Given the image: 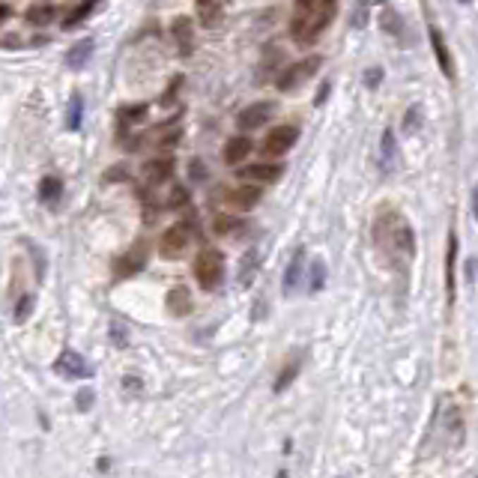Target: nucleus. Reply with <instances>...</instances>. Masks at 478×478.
<instances>
[{
    "label": "nucleus",
    "instance_id": "obj_1",
    "mask_svg": "<svg viewBox=\"0 0 478 478\" xmlns=\"http://www.w3.org/2000/svg\"><path fill=\"white\" fill-rule=\"evenodd\" d=\"M374 239H376V245L380 248L395 251V255H400V257L416 255V233H412V228L400 219V212H395V209H386V212L376 216Z\"/></svg>",
    "mask_w": 478,
    "mask_h": 478
},
{
    "label": "nucleus",
    "instance_id": "obj_2",
    "mask_svg": "<svg viewBox=\"0 0 478 478\" xmlns=\"http://www.w3.org/2000/svg\"><path fill=\"white\" fill-rule=\"evenodd\" d=\"M195 278L200 284V290L212 293L224 278V255L219 248H204L195 260Z\"/></svg>",
    "mask_w": 478,
    "mask_h": 478
},
{
    "label": "nucleus",
    "instance_id": "obj_3",
    "mask_svg": "<svg viewBox=\"0 0 478 478\" xmlns=\"http://www.w3.org/2000/svg\"><path fill=\"white\" fill-rule=\"evenodd\" d=\"M338 12V0H317V4L311 6L308 18H305V27H302V36H299V45H314L326 33V27L332 24Z\"/></svg>",
    "mask_w": 478,
    "mask_h": 478
},
{
    "label": "nucleus",
    "instance_id": "obj_4",
    "mask_svg": "<svg viewBox=\"0 0 478 478\" xmlns=\"http://www.w3.org/2000/svg\"><path fill=\"white\" fill-rule=\"evenodd\" d=\"M192 233H195V221H173L171 228L161 233V243H159V255L165 257V260H177L185 255V248L188 243H192Z\"/></svg>",
    "mask_w": 478,
    "mask_h": 478
},
{
    "label": "nucleus",
    "instance_id": "obj_5",
    "mask_svg": "<svg viewBox=\"0 0 478 478\" xmlns=\"http://www.w3.org/2000/svg\"><path fill=\"white\" fill-rule=\"evenodd\" d=\"M320 66H323V57H317V54H314V57H305V60L293 63L290 69H284V72H281V78L275 81V84H278V90H281V93H290V90H296V87L305 84V81H308L311 75L317 72Z\"/></svg>",
    "mask_w": 478,
    "mask_h": 478
},
{
    "label": "nucleus",
    "instance_id": "obj_6",
    "mask_svg": "<svg viewBox=\"0 0 478 478\" xmlns=\"http://www.w3.org/2000/svg\"><path fill=\"white\" fill-rule=\"evenodd\" d=\"M296 141H299V125H275V129H269L266 137H263V156L278 159Z\"/></svg>",
    "mask_w": 478,
    "mask_h": 478
},
{
    "label": "nucleus",
    "instance_id": "obj_7",
    "mask_svg": "<svg viewBox=\"0 0 478 478\" xmlns=\"http://www.w3.org/2000/svg\"><path fill=\"white\" fill-rule=\"evenodd\" d=\"M54 371L60 376H66V380H90L93 376V368L87 364V359L81 353H75V350H63L54 362Z\"/></svg>",
    "mask_w": 478,
    "mask_h": 478
},
{
    "label": "nucleus",
    "instance_id": "obj_8",
    "mask_svg": "<svg viewBox=\"0 0 478 478\" xmlns=\"http://www.w3.org/2000/svg\"><path fill=\"white\" fill-rule=\"evenodd\" d=\"M147 257H149V248H147L144 239H137V243L117 260V275L120 278H132V275H137L147 266Z\"/></svg>",
    "mask_w": 478,
    "mask_h": 478
},
{
    "label": "nucleus",
    "instance_id": "obj_9",
    "mask_svg": "<svg viewBox=\"0 0 478 478\" xmlns=\"http://www.w3.org/2000/svg\"><path fill=\"white\" fill-rule=\"evenodd\" d=\"M431 45H434V54H436V63H439V69H443L446 78H455V63H451V51H448V45H446V36L443 30L436 27V24H431Z\"/></svg>",
    "mask_w": 478,
    "mask_h": 478
},
{
    "label": "nucleus",
    "instance_id": "obj_10",
    "mask_svg": "<svg viewBox=\"0 0 478 478\" xmlns=\"http://www.w3.org/2000/svg\"><path fill=\"white\" fill-rule=\"evenodd\" d=\"M272 114H275L272 102H255V105H248L243 114H239V125H243V129H257V125H263Z\"/></svg>",
    "mask_w": 478,
    "mask_h": 478
},
{
    "label": "nucleus",
    "instance_id": "obj_11",
    "mask_svg": "<svg viewBox=\"0 0 478 478\" xmlns=\"http://www.w3.org/2000/svg\"><path fill=\"white\" fill-rule=\"evenodd\" d=\"M302 269H305V248H296L290 263H287V272H284V293L290 296L299 290V281H302Z\"/></svg>",
    "mask_w": 478,
    "mask_h": 478
},
{
    "label": "nucleus",
    "instance_id": "obj_12",
    "mask_svg": "<svg viewBox=\"0 0 478 478\" xmlns=\"http://www.w3.org/2000/svg\"><path fill=\"white\" fill-rule=\"evenodd\" d=\"M284 173V165H248L239 171V177L243 180H251V183H278Z\"/></svg>",
    "mask_w": 478,
    "mask_h": 478
},
{
    "label": "nucleus",
    "instance_id": "obj_13",
    "mask_svg": "<svg viewBox=\"0 0 478 478\" xmlns=\"http://www.w3.org/2000/svg\"><path fill=\"white\" fill-rule=\"evenodd\" d=\"M228 200H231V207L248 212V209H255L260 204V188L257 185H239L228 195Z\"/></svg>",
    "mask_w": 478,
    "mask_h": 478
},
{
    "label": "nucleus",
    "instance_id": "obj_14",
    "mask_svg": "<svg viewBox=\"0 0 478 478\" xmlns=\"http://www.w3.org/2000/svg\"><path fill=\"white\" fill-rule=\"evenodd\" d=\"M173 177V159H153V161H147L144 165V180L147 183H168Z\"/></svg>",
    "mask_w": 478,
    "mask_h": 478
},
{
    "label": "nucleus",
    "instance_id": "obj_15",
    "mask_svg": "<svg viewBox=\"0 0 478 478\" xmlns=\"http://www.w3.org/2000/svg\"><path fill=\"white\" fill-rule=\"evenodd\" d=\"M165 302H168V311L173 314V317H185V314H192V293H188L183 284L171 287Z\"/></svg>",
    "mask_w": 478,
    "mask_h": 478
},
{
    "label": "nucleus",
    "instance_id": "obj_16",
    "mask_svg": "<svg viewBox=\"0 0 478 478\" xmlns=\"http://www.w3.org/2000/svg\"><path fill=\"white\" fill-rule=\"evenodd\" d=\"M171 33H173V39L180 42V51L183 54H192L195 51V39H192V33H195V27H192V21H188L185 16L183 18H177L173 21V27H171Z\"/></svg>",
    "mask_w": 478,
    "mask_h": 478
},
{
    "label": "nucleus",
    "instance_id": "obj_17",
    "mask_svg": "<svg viewBox=\"0 0 478 478\" xmlns=\"http://www.w3.org/2000/svg\"><path fill=\"white\" fill-rule=\"evenodd\" d=\"M257 263H260V251L257 248H248L243 260H239V284L248 287L251 281H255V275H257Z\"/></svg>",
    "mask_w": 478,
    "mask_h": 478
},
{
    "label": "nucleus",
    "instance_id": "obj_18",
    "mask_svg": "<svg viewBox=\"0 0 478 478\" xmlns=\"http://www.w3.org/2000/svg\"><path fill=\"white\" fill-rule=\"evenodd\" d=\"M248 153H251L248 137H231L228 147H224V161H228V165H243V159Z\"/></svg>",
    "mask_w": 478,
    "mask_h": 478
},
{
    "label": "nucleus",
    "instance_id": "obj_19",
    "mask_svg": "<svg viewBox=\"0 0 478 478\" xmlns=\"http://www.w3.org/2000/svg\"><path fill=\"white\" fill-rule=\"evenodd\" d=\"M93 57V39H81L78 45H72L69 48V54H66V63L72 69H84L87 63H90Z\"/></svg>",
    "mask_w": 478,
    "mask_h": 478
},
{
    "label": "nucleus",
    "instance_id": "obj_20",
    "mask_svg": "<svg viewBox=\"0 0 478 478\" xmlns=\"http://www.w3.org/2000/svg\"><path fill=\"white\" fill-rule=\"evenodd\" d=\"M60 195H63L60 177H42V183H39V200H42V204L45 207H57Z\"/></svg>",
    "mask_w": 478,
    "mask_h": 478
},
{
    "label": "nucleus",
    "instance_id": "obj_21",
    "mask_svg": "<svg viewBox=\"0 0 478 478\" xmlns=\"http://www.w3.org/2000/svg\"><path fill=\"white\" fill-rule=\"evenodd\" d=\"M455 255H458V236H448V251H446V290L448 302H455Z\"/></svg>",
    "mask_w": 478,
    "mask_h": 478
},
{
    "label": "nucleus",
    "instance_id": "obj_22",
    "mask_svg": "<svg viewBox=\"0 0 478 478\" xmlns=\"http://www.w3.org/2000/svg\"><path fill=\"white\" fill-rule=\"evenodd\" d=\"M314 4H317V0H296V12H293V21H290V36L296 42H299L302 27H305V18H308V12H311Z\"/></svg>",
    "mask_w": 478,
    "mask_h": 478
},
{
    "label": "nucleus",
    "instance_id": "obj_23",
    "mask_svg": "<svg viewBox=\"0 0 478 478\" xmlns=\"http://www.w3.org/2000/svg\"><path fill=\"white\" fill-rule=\"evenodd\" d=\"M299 368H302L299 356H296V359H287V364H284V368H281V374H278V380H275V392H284V388H287V386H290V383L296 380Z\"/></svg>",
    "mask_w": 478,
    "mask_h": 478
},
{
    "label": "nucleus",
    "instance_id": "obj_24",
    "mask_svg": "<svg viewBox=\"0 0 478 478\" xmlns=\"http://www.w3.org/2000/svg\"><path fill=\"white\" fill-rule=\"evenodd\" d=\"M81 123H84V99L75 93L72 96V102H69V114H66V125L72 132H78L81 129Z\"/></svg>",
    "mask_w": 478,
    "mask_h": 478
},
{
    "label": "nucleus",
    "instance_id": "obj_25",
    "mask_svg": "<svg viewBox=\"0 0 478 478\" xmlns=\"http://www.w3.org/2000/svg\"><path fill=\"white\" fill-rule=\"evenodd\" d=\"M96 4H99V0H84V4H81L78 9H72L69 16H66V21H63V27L69 30V27H75V24H81V21H84L87 16H90L93 9H96Z\"/></svg>",
    "mask_w": 478,
    "mask_h": 478
},
{
    "label": "nucleus",
    "instance_id": "obj_26",
    "mask_svg": "<svg viewBox=\"0 0 478 478\" xmlns=\"http://www.w3.org/2000/svg\"><path fill=\"white\" fill-rule=\"evenodd\" d=\"M380 156H383V168L388 171L392 168V159H395V132L386 129L380 137Z\"/></svg>",
    "mask_w": 478,
    "mask_h": 478
},
{
    "label": "nucleus",
    "instance_id": "obj_27",
    "mask_svg": "<svg viewBox=\"0 0 478 478\" xmlns=\"http://www.w3.org/2000/svg\"><path fill=\"white\" fill-rule=\"evenodd\" d=\"M308 287H311V293H320L323 287H326V263L317 257L311 263V278H308Z\"/></svg>",
    "mask_w": 478,
    "mask_h": 478
},
{
    "label": "nucleus",
    "instance_id": "obj_28",
    "mask_svg": "<svg viewBox=\"0 0 478 478\" xmlns=\"http://www.w3.org/2000/svg\"><path fill=\"white\" fill-rule=\"evenodd\" d=\"M180 137H183V125H180V123H173V125H165V129L159 132L156 144H159V147H177V144H180Z\"/></svg>",
    "mask_w": 478,
    "mask_h": 478
},
{
    "label": "nucleus",
    "instance_id": "obj_29",
    "mask_svg": "<svg viewBox=\"0 0 478 478\" xmlns=\"http://www.w3.org/2000/svg\"><path fill=\"white\" fill-rule=\"evenodd\" d=\"M33 308H36V296L33 293H24L18 302H16V323H24L33 314Z\"/></svg>",
    "mask_w": 478,
    "mask_h": 478
},
{
    "label": "nucleus",
    "instance_id": "obj_30",
    "mask_svg": "<svg viewBox=\"0 0 478 478\" xmlns=\"http://www.w3.org/2000/svg\"><path fill=\"white\" fill-rule=\"evenodd\" d=\"M380 21H383V27L388 30V33H395V36H400V27H404V24H400V18H398V12L392 9L386 4V9H383V16H380Z\"/></svg>",
    "mask_w": 478,
    "mask_h": 478
},
{
    "label": "nucleus",
    "instance_id": "obj_31",
    "mask_svg": "<svg viewBox=\"0 0 478 478\" xmlns=\"http://www.w3.org/2000/svg\"><path fill=\"white\" fill-rule=\"evenodd\" d=\"M144 117H147V105H125L120 111L123 123H137V120H144Z\"/></svg>",
    "mask_w": 478,
    "mask_h": 478
},
{
    "label": "nucleus",
    "instance_id": "obj_32",
    "mask_svg": "<svg viewBox=\"0 0 478 478\" xmlns=\"http://www.w3.org/2000/svg\"><path fill=\"white\" fill-rule=\"evenodd\" d=\"M419 125H422V108L419 105H412L407 114H404V132H419Z\"/></svg>",
    "mask_w": 478,
    "mask_h": 478
},
{
    "label": "nucleus",
    "instance_id": "obj_33",
    "mask_svg": "<svg viewBox=\"0 0 478 478\" xmlns=\"http://www.w3.org/2000/svg\"><path fill=\"white\" fill-rule=\"evenodd\" d=\"M51 16H54L51 6H33V9H27V21L30 24H45V21H51Z\"/></svg>",
    "mask_w": 478,
    "mask_h": 478
},
{
    "label": "nucleus",
    "instance_id": "obj_34",
    "mask_svg": "<svg viewBox=\"0 0 478 478\" xmlns=\"http://www.w3.org/2000/svg\"><path fill=\"white\" fill-rule=\"evenodd\" d=\"M129 332H125V326H120V320H111V341H114V347H125L129 344V338H125Z\"/></svg>",
    "mask_w": 478,
    "mask_h": 478
},
{
    "label": "nucleus",
    "instance_id": "obj_35",
    "mask_svg": "<svg viewBox=\"0 0 478 478\" xmlns=\"http://www.w3.org/2000/svg\"><path fill=\"white\" fill-rule=\"evenodd\" d=\"M239 228V219H231V216H219L216 219V224H212V231H216V233H231V231H236Z\"/></svg>",
    "mask_w": 478,
    "mask_h": 478
},
{
    "label": "nucleus",
    "instance_id": "obj_36",
    "mask_svg": "<svg viewBox=\"0 0 478 478\" xmlns=\"http://www.w3.org/2000/svg\"><path fill=\"white\" fill-rule=\"evenodd\" d=\"M200 6V16H204V24H216V0H195Z\"/></svg>",
    "mask_w": 478,
    "mask_h": 478
},
{
    "label": "nucleus",
    "instance_id": "obj_37",
    "mask_svg": "<svg viewBox=\"0 0 478 478\" xmlns=\"http://www.w3.org/2000/svg\"><path fill=\"white\" fill-rule=\"evenodd\" d=\"M188 200V195H185V188H173V197H168V207L171 209H180L183 204Z\"/></svg>",
    "mask_w": 478,
    "mask_h": 478
},
{
    "label": "nucleus",
    "instance_id": "obj_38",
    "mask_svg": "<svg viewBox=\"0 0 478 478\" xmlns=\"http://www.w3.org/2000/svg\"><path fill=\"white\" fill-rule=\"evenodd\" d=\"M90 404H93V392H90V388L78 392V410H90Z\"/></svg>",
    "mask_w": 478,
    "mask_h": 478
},
{
    "label": "nucleus",
    "instance_id": "obj_39",
    "mask_svg": "<svg viewBox=\"0 0 478 478\" xmlns=\"http://www.w3.org/2000/svg\"><path fill=\"white\" fill-rule=\"evenodd\" d=\"M123 386L129 388L132 395H137V392H141V380H137V376H125V380H123Z\"/></svg>",
    "mask_w": 478,
    "mask_h": 478
},
{
    "label": "nucleus",
    "instance_id": "obj_40",
    "mask_svg": "<svg viewBox=\"0 0 478 478\" xmlns=\"http://www.w3.org/2000/svg\"><path fill=\"white\" fill-rule=\"evenodd\" d=\"M380 78H383L380 69H368V78H364V81H368V87H376V84H380Z\"/></svg>",
    "mask_w": 478,
    "mask_h": 478
},
{
    "label": "nucleus",
    "instance_id": "obj_41",
    "mask_svg": "<svg viewBox=\"0 0 478 478\" xmlns=\"http://www.w3.org/2000/svg\"><path fill=\"white\" fill-rule=\"evenodd\" d=\"M207 173H204V165L200 161H192V180H204Z\"/></svg>",
    "mask_w": 478,
    "mask_h": 478
},
{
    "label": "nucleus",
    "instance_id": "obj_42",
    "mask_svg": "<svg viewBox=\"0 0 478 478\" xmlns=\"http://www.w3.org/2000/svg\"><path fill=\"white\" fill-rule=\"evenodd\" d=\"M9 16H12V9H9V6H4V4H0V24H4V21L9 18Z\"/></svg>",
    "mask_w": 478,
    "mask_h": 478
},
{
    "label": "nucleus",
    "instance_id": "obj_43",
    "mask_svg": "<svg viewBox=\"0 0 478 478\" xmlns=\"http://www.w3.org/2000/svg\"><path fill=\"white\" fill-rule=\"evenodd\" d=\"M472 275H475V260L467 263V278H470V281H472Z\"/></svg>",
    "mask_w": 478,
    "mask_h": 478
},
{
    "label": "nucleus",
    "instance_id": "obj_44",
    "mask_svg": "<svg viewBox=\"0 0 478 478\" xmlns=\"http://www.w3.org/2000/svg\"><path fill=\"white\" fill-rule=\"evenodd\" d=\"M460 4H472V0H460Z\"/></svg>",
    "mask_w": 478,
    "mask_h": 478
}]
</instances>
